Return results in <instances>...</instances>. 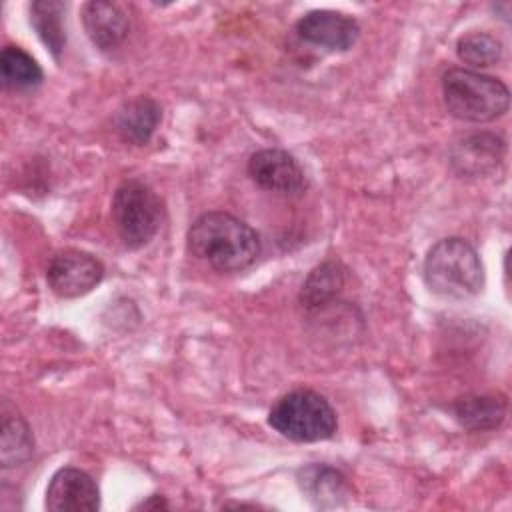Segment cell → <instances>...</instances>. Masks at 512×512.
Returning <instances> with one entry per match:
<instances>
[{"label": "cell", "instance_id": "cell-1", "mask_svg": "<svg viewBox=\"0 0 512 512\" xmlns=\"http://www.w3.org/2000/svg\"><path fill=\"white\" fill-rule=\"evenodd\" d=\"M188 250L218 272H240L260 254V238L244 220L222 212H206L188 228Z\"/></svg>", "mask_w": 512, "mask_h": 512}, {"label": "cell", "instance_id": "cell-2", "mask_svg": "<svg viewBox=\"0 0 512 512\" xmlns=\"http://www.w3.org/2000/svg\"><path fill=\"white\" fill-rule=\"evenodd\" d=\"M424 282L442 298L466 300L482 290L484 266L474 246L464 238H442L424 258Z\"/></svg>", "mask_w": 512, "mask_h": 512}, {"label": "cell", "instance_id": "cell-3", "mask_svg": "<svg viewBox=\"0 0 512 512\" xmlns=\"http://www.w3.org/2000/svg\"><path fill=\"white\" fill-rule=\"evenodd\" d=\"M442 100L450 116L464 122H492L510 106L508 86L470 68H450L442 76Z\"/></svg>", "mask_w": 512, "mask_h": 512}, {"label": "cell", "instance_id": "cell-4", "mask_svg": "<svg viewBox=\"0 0 512 512\" xmlns=\"http://www.w3.org/2000/svg\"><path fill=\"white\" fill-rule=\"evenodd\" d=\"M268 424L284 438L308 444L332 438L338 418L322 394L310 388H296L274 402L268 412Z\"/></svg>", "mask_w": 512, "mask_h": 512}, {"label": "cell", "instance_id": "cell-5", "mask_svg": "<svg viewBox=\"0 0 512 512\" xmlns=\"http://www.w3.org/2000/svg\"><path fill=\"white\" fill-rule=\"evenodd\" d=\"M112 222L122 244L130 250H138L158 232L162 222V202L148 184L126 180L114 192Z\"/></svg>", "mask_w": 512, "mask_h": 512}, {"label": "cell", "instance_id": "cell-6", "mask_svg": "<svg viewBox=\"0 0 512 512\" xmlns=\"http://www.w3.org/2000/svg\"><path fill=\"white\" fill-rule=\"evenodd\" d=\"M104 278L102 262L90 252L62 248L54 252L46 266V282L60 298H78L92 292Z\"/></svg>", "mask_w": 512, "mask_h": 512}, {"label": "cell", "instance_id": "cell-7", "mask_svg": "<svg viewBox=\"0 0 512 512\" xmlns=\"http://www.w3.org/2000/svg\"><path fill=\"white\" fill-rule=\"evenodd\" d=\"M248 176L260 188L282 194L300 196L308 182L298 160L280 148H262L248 158Z\"/></svg>", "mask_w": 512, "mask_h": 512}, {"label": "cell", "instance_id": "cell-8", "mask_svg": "<svg viewBox=\"0 0 512 512\" xmlns=\"http://www.w3.org/2000/svg\"><path fill=\"white\" fill-rule=\"evenodd\" d=\"M296 34L306 44L326 52H346L356 44L360 26L344 12L312 10L296 22Z\"/></svg>", "mask_w": 512, "mask_h": 512}, {"label": "cell", "instance_id": "cell-9", "mask_svg": "<svg viewBox=\"0 0 512 512\" xmlns=\"http://www.w3.org/2000/svg\"><path fill=\"white\" fill-rule=\"evenodd\" d=\"M44 506L50 512H94L100 508V490L80 468H60L46 488Z\"/></svg>", "mask_w": 512, "mask_h": 512}, {"label": "cell", "instance_id": "cell-10", "mask_svg": "<svg viewBox=\"0 0 512 512\" xmlns=\"http://www.w3.org/2000/svg\"><path fill=\"white\" fill-rule=\"evenodd\" d=\"M82 24L92 44L102 52H112L128 38L130 22L114 2L94 0L82 6Z\"/></svg>", "mask_w": 512, "mask_h": 512}, {"label": "cell", "instance_id": "cell-11", "mask_svg": "<svg viewBox=\"0 0 512 512\" xmlns=\"http://www.w3.org/2000/svg\"><path fill=\"white\" fill-rule=\"evenodd\" d=\"M504 140L492 132L470 134L452 148V164L460 174L484 176L502 162Z\"/></svg>", "mask_w": 512, "mask_h": 512}, {"label": "cell", "instance_id": "cell-12", "mask_svg": "<svg viewBox=\"0 0 512 512\" xmlns=\"http://www.w3.org/2000/svg\"><path fill=\"white\" fill-rule=\"evenodd\" d=\"M162 120V110L156 100L150 96H138L128 102L116 112V132L118 136L134 146L146 144L152 134L156 132Z\"/></svg>", "mask_w": 512, "mask_h": 512}, {"label": "cell", "instance_id": "cell-13", "mask_svg": "<svg viewBox=\"0 0 512 512\" xmlns=\"http://www.w3.org/2000/svg\"><path fill=\"white\" fill-rule=\"evenodd\" d=\"M506 398L502 394H474L458 398L452 404L454 418L460 426L472 432L494 430L504 422Z\"/></svg>", "mask_w": 512, "mask_h": 512}, {"label": "cell", "instance_id": "cell-14", "mask_svg": "<svg viewBox=\"0 0 512 512\" xmlns=\"http://www.w3.org/2000/svg\"><path fill=\"white\" fill-rule=\"evenodd\" d=\"M298 484L306 498L318 508L340 506L348 496L346 478L324 464H312L300 470Z\"/></svg>", "mask_w": 512, "mask_h": 512}, {"label": "cell", "instance_id": "cell-15", "mask_svg": "<svg viewBox=\"0 0 512 512\" xmlns=\"http://www.w3.org/2000/svg\"><path fill=\"white\" fill-rule=\"evenodd\" d=\"M346 284V268L340 262L328 260L318 264L302 284L300 304L302 308L316 312L332 304Z\"/></svg>", "mask_w": 512, "mask_h": 512}, {"label": "cell", "instance_id": "cell-16", "mask_svg": "<svg viewBox=\"0 0 512 512\" xmlns=\"http://www.w3.org/2000/svg\"><path fill=\"white\" fill-rule=\"evenodd\" d=\"M34 452V438L26 420L18 410L2 408V444H0V462L2 468H16L30 460Z\"/></svg>", "mask_w": 512, "mask_h": 512}, {"label": "cell", "instance_id": "cell-17", "mask_svg": "<svg viewBox=\"0 0 512 512\" xmlns=\"http://www.w3.org/2000/svg\"><path fill=\"white\" fill-rule=\"evenodd\" d=\"M2 84L14 92H28L42 84L44 74L40 64L20 46H4L0 54Z\"/></svg>", "mask_w": 512, "mask_h": 512}, {"label": "cell", "instance_id": "cell-18", "mask_svg": "<svg viewBox=\"0 0 512 512\" xmlns=\"http://www.w3.org/2000/svg\"><path fill=\"white\" fill-rule=\"evenodd\" d=\"M64 12L66 6L58 0H36L30 4V24L54 58H60L66 44Z\"/></svg>", "mask_w": 512, "mask_h": 512}, {"label": "cell", "instance_id": "cell-19", "mask_svg": "<svg viewBox=\"0 0 512 512\" xmlns=\"http://www.w3.org/2000/svg\"><path fill=\"white\" fill-rule=\"evenodd\" d=\"M456 54L472 68H488L502 58V42L490 32L472 30L458 38Z\"/></svg>", "mask_w": 512, "mask_h": 512}, {"label": "cell", "instance_id": "cell-20", "mask_svg": "<svg viewBox=\"0 0 512 512\" xmlns=\"http://www.w3.org/2000/svg\"><path fill=\"white\" fill-rule=\"evenodd\" d=\"M160 508H168V502L160 494H152L148 500H142L140 504L134 506V510H160Z\"/></svg>", "mask_w": 512, "mask_h": 512}]
</instances>
